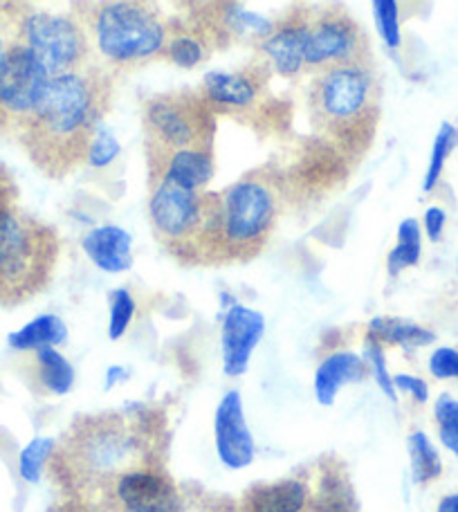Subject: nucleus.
<instances>
[{
  "label": "nucleus",
  "instance_id": "37",
  "mask_svg": "<svg viewBox=\"0 0 458 512\" xmlns=\"http://www.w3.org/2000/svg\"><path fill=\"white\" fill-rule=\"evenodd\" d=\"M423 223H425L427 239L432 241V243H436V241H441V236H443L445 223H447V214L443 212L441 207H429L427 212H425Z\"/></svg>",
  "mask_w": 458,
  "mask_h": 512
},
{
  "label": "nucleus",
  "instance_id": "39",
  "mask_svg": "<svg viewBox=\"0 0 458 512\" xmlns=\"http://www.w3.org/2000/svg\"><path fill=\"white\" fill-rule=\"evenodd\" d=\"M126 378V371L122 367H111L106 371V389H113L117 382H122Z\"/></svg>",
  "mask_w": 458,
  "mask_h": 512
},
{
  "label": "nucleus",
  "instance_id": "11",
  "mask_svg": "<svg viewBox=\"0 0 458 512\" xmlns=\"http://www.w3.org/2000/svg\"><path fill=\"white\" fill-rule=\"evenodd\" d=\"M214 441L218 459L229 470H243L254 461V436L247 425L243 396L236 389L227 391L214 414Z\"/></svg>",
  "mask_w": 458,
  "mask_h": 512
},
{
  "label": "nucleus",
  "instance_id": "5",
  "mask_svg": "<svg viewBox=\"0 0 458 512\" xmlns=\"http://www.w3.org/2000/svg\"><path fill=\"white\" fill-rule=\"evenodd\" d=\"M146 160L185 149H214L216 111L194 90L146 99L142 108Z\"/></svg>",
  "mask_w": 458,
  "mask_h": 512
},
{
  "label": "nucleus",
  "instance_id": "7",
  "mask_svg": "<svg viewBox=\"0 0 458 512\" xmlns=\"http://www.w3.org/2000/svg\"><path fill=\"white\" fill-rule=\"evenodd\" d=\"M16 41H21L43 63L50 77L84 70L93 63L90 43L77 16L48 12L27 14L18 27Z\"/></svg>",
  "mask_w": 458,
  "mask_h": 512
},
{
  "label": "nucleus",
  "instance_id": "14",
  "mask_svg": "<svg viewBox=\"0 0 458 512\" xmlns=\"http://www.w3.org/2000/svg\"><path fill=\"white\" fill-rule=\"evenodd\" d=\"M306 14H288L279 23L272 25V32L261 39L259 50L263 52L265 63L279 72L281 77H297L304 70V48L308 34Z\"/></svg>",
  "mask_w": 458,
  "mask_h": 512
},
{
  "label": "nucleus",
  "instance_id": "6",
  "mask_svg": "<svg viewBox=\"0 0 458 512\" xmlns=\"http://www.w3.org/2000/svg\"><path fill=\"white\" fill-rule=\"evenodd\" d=\"M151 187L149 216L164 248L182 261L200 263L207 225L212 221L216 194L194 191L169 180H158Z\"/></svg>",
  "mask_w": 458,
  "mask_h": 512
},
{
  "label": "nucleus",
  "instance_id": "33",
  "mask_svg": "<svg viewBox=\"0 0 458 512\" xmlns=\"http://www.w3.org/2000/svg\"><path fill=\"white\" fill-rule=\"evenodd\" d=\"M119 151H122V146H119L117 137L102 124V126H99L93 144H90L86 162L90 164V167L102 169V167H108V164H111L117 158Z\"/></svg>",
  "mask_w": 458,
  "mask_h": 512
},
{
  "label": "nucleus",
  "instance_id": "15",
  "mask_svg": "<svg viewBox=\"0 0 458 512\" xmlns=\"http://www.w3.org/2000/svg\"><path fill=\"white\" fill-rule=\"evenodd\" d=\"M117 499L124 512H182L171 481L153 470H135L117 481Z\"/></svg>",
  "mask_w": 458,
  "mask_h": 512
},
{
  "label": "nucleus",
  "instance_id": "35",
  "mask_svg": "<svg viewBox=\"0 0 458 512\" xmlns=\"http://www.w3.org/2000/svg\"><path fill=\"white\" fill-rule=\"evenodd\" d=\"M393 384H396L398 391H405L409 393L411 398L416 402H427L429 400V387L425 380H420L416 376H405V373H398L396 378H393Z\"/></svg>",
  "mask_w": 458,
  "mask_h": 512
},
{
  "label": "nucleus",
  "instance_id": "34",
  "mask_svg": "<svg viewBox=\"0 0 458 512\" xmlns=\"http://www.w3.org/2000/svg\"><path fill=\"white\" fill-rule=\"evenodd\" d=\"M429 371L438 380L447 378H458V351L450 349V346H443V349H436L429 358Z\"/></svg>",
  "mask_w": 458,
  "mask_h": 512
},
{
  "label": "nucleus",
  "instance_id": "19",
  "mask_svg": "<svg viewBox=\"0 0 458 512\" xmlns=\"http://www.w3.org/2000/svg\"><path fill=\"white\" fill-rule=\"evenodd\" d=\"M308 490L301 481L288 479L254 488L247 497L252 512H299L306 506Z\"/></svg>",
  "mask_w": 458,
  "mask_h": 512
},
{
  "label": "nucleus",
  "instance_id": "3",
  "mask_svg": "<svg viewBox=\"0 0 458 512\" xmlns=\"http://www.w3.org/2000/svg\"><path fill=\"white\" fill-rule=\"evenodd\" d=\"M97 66L133 70L162 57L169 27L151 0H95L75 14Z\"/></svg>",
  "mask_w": 458,
  "mask_h": 512
},
{
  "label": "nucleus",
  "instance_id": "17",
  "mask_svg": "<svg viewBox=\"0 0 458 512\" xmlns=\"http://www.w3.org/2000/svg\"><path fill=\"white\" fill-rule=\"evenodd\" d=\"M81 248L99 270L108 274L133 268V239L119 225H102L90 230L81 241Z\"/></svg>",
  "mask_w": 458,
  "mask_h": 512
},
{
  "label": "nucleus",
  "instance_id": "9",
  "mask_svg": "<svg viewBox=\"0 0 458 512\" xmlns=\"http://www.w3.org/2000/svg\"><path fill=\"white\" fill-rule=\"evenodd\" d=\"M50 79L43 63L21 41L9 43L0 63V126L18 131L41 104Z\"/></svg>",
  "mask_w": 458,
  "mask_h": 512
},
{
  "label": "nucleus",
  "instance_id": "1",
  "mask_svg": "<svg viewBox=\"0 0 458 512\" xmlns=\"http://www.w3.org/2000/svg\"><path fill=\"white\" fill-rule=\"evenodd\" d=\"M113 104V72L97 63L52 77L36 111L18 128L30 158L48 176H66L88 160Z\"/></svg>",
  "mask_w": 458,
  "mask_h": 512
},
{
  "label": "nucleus",
  "instance_id": "10",
  "mask_svg": "<svg viewBox=\"0 0 458 512\" xmlns=\"http://www.w3.org/2000/svg\"><path fill=\"white\" fill-rule=\"evenodd\" d=\"M52 254L48 234L36 232L25 218L0 209V279L23 281Z\"/></svg>",
  "mask_w": 458,
  "mask_h": 512
},
{
  "label": "nucleus",
  "instance_id": "26",
  "mask_svg": "<svg viewBox=\"0 0 458 512\" xmlns=\"http://www.w3.org/2000/svg\"><path fill=\"white\" fill-rule=\"evenodd\" d=\"M36 360H39L41 380L48 391L57 393V396H66L72 384H75L72 364L59 351H54V346H45V349L36 351Z\"/></svg>",
  "mask_w": 458,
  "mask_h": 512
},
{
  "label": "nucleus",
  "instance_id": "25",
  "mask_svg": "<svg viewBox=\"0 0 458 512\" xmlns=\"http://www.w3.org/2000/svg\"><path fill=\"white\" fill-rule=\"evenodd\" d=\"M407 450L411 461V477L416 483H429L441 477L443 463L434 443L425 432H414L407 438Z\"/></svg>",
  "mask_w": 458,
  "mask_h": 512
},
{
  "label": "nucleus",
  "instance_id": "13",
  "mask_svg": "<svg viewBox=\"0 0 458 512\" xmlns=\"http://www.w3.org/2000/svg\"><path fill=\"white\" fill-rule=\"evenodd\" d=\"M265 333V317L259 310L234 304L223 317L221 346L225 376L238 378L250 367L254 349Z\"/></svg>",
  "mask_w": 458,
  "mask_h": 512
},
{
  "label": "nucleus",
  "instance_id": "22",
  "mask_svg": "<svg viewBox=\"0 0 458 512\" xmlns=\"http://www.w3.org/2000/svg\"><path fill=\"white\" fill-rule=\"evenodd\" d=\"M180 5L198 18L207 39H218L221 34H229V21L238 9V0H180Z\"/></svg>",
  "mask_w": 458,
  "mask_h": 512
},
{
  "label": "nucleus",
  "instance_id": "23",
  "mask_svg": "<svg viewBox=\"0 0 458 512\" xmlns=\"http://www.w3.org/2000/svg\"><path fill=\"white\" fill-rule=\"evenodd\" d=\"M209 48H212V41H209L203 32L185 30L169 36V43L162 52V59L171 61L173 66H178L182 70H191L200 66V63L209 57Z\"/></svg>",
  "mask_w": 458,
  "mask_h": 512
},
{
  "label": "nucleus",
  "instance_id": "28",
  "mask_svg": "<svg viewBox=\"0 0 458 512\" xmlns=\"http://www.w3.org/2000/svg\"><path fill=\"white\" fill-rule=\"evenodd\" d=\"M317 512H355V492L342 474H324L315 501Z\"/></svg>",
  "mask_w": 458,
  "mask_h": 512
},
{
  "label": "nucleus",
  "instance_id": "2",
  "mask_svg": "<svg viewBox=\"0 0 458 512\" xmlns=\"http://www.w3.org/2000/svg\"><path fill=\"white\" fill-rule=\"evenodd\" d=\"M380 106V81L373 63L322 70L308 88V111L315 131L355 158L373 142Z\"/></svg>",
  "mask_w": 458,
  "mask_h": 512
},
{
  "label": "nucleus",
  "instance_id": "31",
  "mask_svg": "<svg viewBox=\"0 0 458 512\" xmlns=\"http://www.w3.org/2000/svg\"><path fill=\"white\" fill-rule=\"evenodd\" d=\"M135 317V299L126 288H119L111 295V322H108V337L111 340H122L128 326Z\"/></svg>",
  "mask_w": 458,
  "mask_h": 512
},
{
  "label": "nucleus",
  "instance_id": "40",
  "mask_svg": "<svg viewBox=\"0 0 458 512\" xmlns=\"http://www.w3.org/2000/svg\"><path fill=\"white\" fill-rule=\"evenodd\" d=\"M438 512H458V492L456 495L445 497L441 504H438Z\"/></svg>",
  "mask_w": 458,
  "mask_h": 512
},
{
  "label": "nucleus",
  "instance_id": "21",
  "mask_svg": "<svg viewBox=\"0 0 458 512\" xmlns=\"http://www.w3.org/2000/svg\"><path fill=\"white\" fill-rule=\"evenodd\" d=\"M68 340V326L57 315H41L25 324L21 331L9 335L14 351H39L45 346H59Z\"/></svg>",
  "mask_w": 458,
  "mask_h": 512
},
{
  "label": "nucleus",
  "instance_id": "30",
  "mask_svg": "<svg viewBox=\"0 0 458 512\" xmlns=\"http://www.w3.org/2000/svg\"><path fill=\"white\" fill-rule=\"evenodd\" d=\"M364 362H366V367L371 369L373 380L378 382V387L382 389L384 396H387L393 405H396L398 389H396V384H393V378L387 369V358H384L382 344L371 335H366V342H364Z\"/></svg>",
  "mask_w": 458,
  "mask_h": 512
},
{
  "label": "nucleus",
  "instance_id": "4",
  "mask_svg": "<svg viewBox=\"0 0 458 512\" xmlns=\"http://www.w3.org/2000/svg\"><path fill=\"white\" fill-rule=\"evenodd\" d=\"M279 218V191L265 173L234 182L216 194L212 221L203 241V263L250 261L259 254Z\"/></svg>",
  "mask_w": 458,
  "mask_h": 512
},
{
  "label": "nucleus",
  "instance_id": "8",
  "mask_svg": "<svg viewBox=\"0 0 458 512\" xmlns=\"http://www.w3.org/2000/svg\"><path fill=\"white\" fill-rule=\"evenodd\" d=\"M351 63H373L369 36L340 7H328L308 18L304 66L322 72Z\"/></svg>",
  "mask_w": 458,
  "mask_h": 512
},
{
  "label": "nucleus",
  "instance_id": "18",
  "mask_svg": "<svg viewBox=\"0 0 458 512\" xmlns=\"http://www.w3.org/2000/svg\"><path fill=\"white\" fill-rule=\"evenodd\" d=\"M366 362L364 358L355 353L340 351L328 355L326 360L319 362V367L315 371V398L319 405L331 407L337 393L342 391L344 384H353V382H362L366 376Z\"/></svg>",
  "mask_w": 458,
  "mask_h": 512
},
{
  "label": "nucleus",
  "instance_id": "41",
  "mask_svg": "<svg viewBox=\"0 0 458 512\" xmlns=\"http://www.w3.org/2000/svg\"><path fill=\"white\" fill-rule=\"evenodd\" d=\"M5 52H7V43L3 41V36H0V63L5 59Z\"/></svg>",
  "mask_w": 458,
  "mask_h": 512
},
{
  "label": "nucleus",
  "instance_id": "16",
  "mask_svg": "<svg viewBox=\"0 0 458 512\" xmlns=\"http://www.w3.org/2000/svg\"><path fill=\"white\" fill-rule=\"evenodd\" d=\"M214 178V149H185L149 160V185L169 180L194 191H203Z\"/></svg>",
  "mask_w": 458,
  "mask_h": 512
},
{
  "label": "nucleus",
  "instance_id": "12",
  "mask_svg": "<svg viewBox=\"0 0 458 512\" xmlns=\"http://www.w3.org/2000/svg\"><path fill=\"white\" fill-rule=\"evenodd\" d=\"M270 70L268 63H261L236 72H207L198 93L214 111H245L259 102L270 81Z\"/></svg>",
  "mask_w": 458,
  "mask_h": 512
},
{
  "label": "nucleus",
  "instance_id": "20",
  "mask_svg": "<svg viewBox=\"0 0 458 512\" xmlns=\"http://www.w3.org/2000/svg\"><path fill=\"white\" fill-rule=\"evenodd\" d=\"M369 335L375 337L380 344H393L405 351L423 349L436 342V333L427 331V328L418 326L407 319L396 317H375L369 322Z\"/></svg>",
  "mask_w": 458,
  "mask_h": 512
},
{
  "label": "nucleus",
  "instance_id": "38",
  "mask_svg": "<svg viewBox=\"0 0 458 512\" xmlns=\"http://www.w3.org/2000/svg\"><path fill=\"white\" fill-rule=\"evenodd\" d=\"M441 441L458 456V427H441Z\"/></svg>",
  "mask_w": 458,
  "mask_h": 512
},
{
  "label": "nucleus",
  "instance_id": "36",
  "mask_svg": "<svg viewBox=\"0 0 458 512\" xmlns=\"http://www.w3.org/2000/svg\"><path fill=\"white\" fill-rule=\"evenodd\" d=\"M434 416L441 427H458V400L443 393V396L436 400Z\"/></svg>",
  "mask_w": 458,
  "mask_h": 512
},
{
  "label": "nucleus",
  "instance_id": "27",
  "mask_svg": "<svg viewBox=\"0 0 458 512\" xmlns=\"http://www.w3.org/2000/svg\"><path fill=\"white\" fill-rule=\"evenodd\" d=\"M456 144H458V128L450 122H443L441 128H438L436 137H434L432 155H429L427 173H425V180H423L425 194H429V191L436 189L438 180H441V176H443L445 162L452 155V151L456 149Z\"/></svg>",
  "mask_w": 458,
  "mask_h": 512
},
{
  "label": "nucleus",
  "instance_id": "29",
  "mask_svg": "<svg viewBox=\"0 0 458 512\" xmlns=\"http://www.w3.org/2000/svg\"><path fill=\"white\" fill-rule=\"evenodd\" d=\"M375 25H378V34L384 45L391 50H398L402 45V32H400V7L398 0H371Z\"/></svg>",
  "mask_w": 458,
  "mask_h": 512
},
{
  "label": "nucleus",
  "instance_id": "32",
  "mask_svg": "<svg viewBox=\"0 0 458 512\" xmlns=\"http://www.w3.org/2000/svg\"><path fill=\"white\" fill-rule=\"evenodd\" d=\"M54 441L52 438H34V441L25 447L21 452V461H18V468H21V477L30 483H36L41 479L43 465L52 454Z\"/></svg>",
  "mask_w": 458,
  "mask_h": 512
},
{
  "label": "nucleus",
  "instance_id": "24",
  "mask_svg": "<svg viewBox=\"0 0 458 512\" xmlns=\"http://www.w3.org/2000/svg\"><path fill=\"white\" fill-rule=\"evenodd\" d=\"M423 254V232L416 218H405L398 227V243L387 259V268L391 277H398L402 270L414 268Z\"/></svg>",
  "mask_w": 458,
  "mask_h": 512
}]
</instances>
